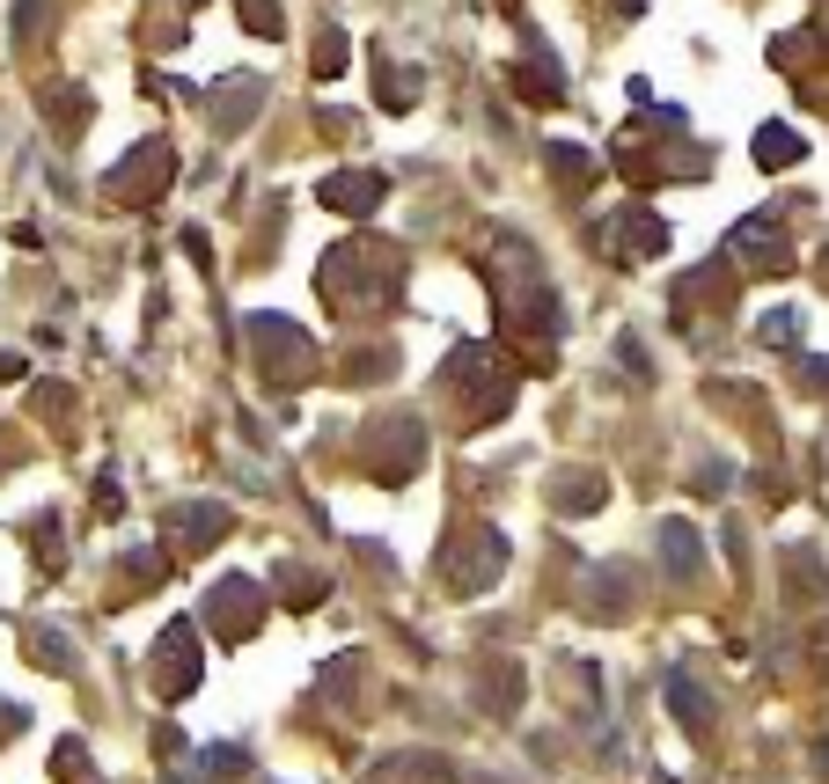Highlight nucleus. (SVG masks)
I'll return each mask as SVG.
<instances>
[{
    "instance_id": "1",
    "label": "nucleus",
    "mask_w": 829,
    "mask_h": 784,
    "mask_svg": "<svg viewBox=\"0 0 829 784\" xmlns=\"http://www.w3.org/2000/svg\"><path fill=\"white\" fill-rule=\"evenodd\" d=\"M257 609H265V594L250 587V579H221V587H213V616H221L228 638H250V630H257Z\"/></svg>"
},
{
    "instance_id": "2",
    "label": "nucleus",
    "mask_w": 829,
    "mask_h": 784,
    "mask_svg": "<svg viewBox=\"0 0 829 784\" xmlns=\"http://www.w3.org/2000/svg\"><path fill=\"white\" fill-rule=\"evenodd\" d=\"M162 660H169V682L192 689V682H198V638L184 624H169V630H162Z\"/></svg>"
},
{
    "instance_id": "3",
    "label": "nucleus",
    "mask_w": 829,
    "mask_h": 784,
    "mask_svg": "<svg viewBox=\"0 0 829 784\" xmlns=\"http://www.w3.org/2000/svg\"><path fill=\"white\" fill-rule=\"evenodd\" d=\"M669 704H675V718H683L690 733H705V726H712V704L698 697V682H690V675H669Z\"/></svg>"
},
{
    "instance_id": "4",
    "label": "nucleus",
    "mask_w": 829,
    "mask_h": 784,
    "mask_svg": "<svg viewBox=\"0 0 829 784\" xmlns=\"http://www.w3.org/2000/svg\"><path fill=\"white\" fill-rule=\"evenodd\" d=\"M661 542H669V572H690V565H698V542H690V528H661Z\"/></svg>"
},
{
    "instance_id": "5",
    "label": "nucleus",
    "mask_w": 829,
    "mask_h": 784,
    "mask_svg": "<svg viewBox=\"0 0 829 784\" xmlns=\"http://www.w3.org/2000/svg\"><path fill=\"white\" fill-rule=\"evenodd\" d=\"M374 192H382V184H374V176H345V184H331V206H374Z\"/></svg>"
},
{
    "instance_id": "6",
    "label": "nucleus",
    "mask_w": 829,
    "mask_h": 784,
    "mask_svg": "<svg viewBox=\"0 0 829 784\" xmlns=\"http://www.w3.org/2000/svg\"><path fill=\"white\" fill-rule=\"evenodd\" d=\"M757 155H763V161H793V155H800V140L786 133V125H771V133L757 140Z\"/></svg>"
}]
</instances>
